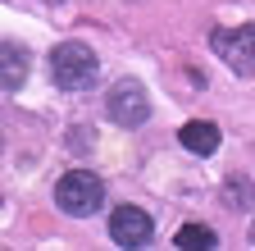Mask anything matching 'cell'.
Segmentation results:
<instances>
[{
    "label": "cell",
    "instance_id": "1",
    "mask_svg": "<svg viewBox=\"0 0 255 251\" xmlns=\"http://www.w3.org/2000/svg\"><path fill=\"white\" fill-rule=\"evenodd\" d=\"M96 73H101V59H96L91 46H82V41H64V46H55V55H50V82H55V87H64V91H82V87L96 82Z\"/></svg>",
    "mask_w": 255,
    "mask_h": 251
},
{
    "label": "cell",
    "instance_id": "2",
    "mask_svg": "<svg viewBox=\"0 0 255 251\" xmlns=\"http://www.w3.org/2000/svg\"><path fill=\"white\" fill-rule=\"evenodd\" d=\"M55 201H59V210H69V215H96L105 206V183L96 178L91 169H69L55 183Z\"/></svg>",
    "mask_w": 255,
    "mask_h": 251
},
{
    "label": "cell",
    "instance_id": "3",
    "mask_svg": "<svg viewBox=\"0 0 255 251\" xmlns=\"http://www.w3.org/2000/svg\"><path fill=\"white\" fill-rule=\"evenodd\" d=\"M110 119L114 123H123V128H141L146 123V114H150V101H146V87L141 82H132V78H123V82H114V91H110Z\"/></svg>",
    "mask_w": 255,
    "mask_h": 251
},
{
    "label": "cell",
    "instance_id": "4",
    "mask_svg": "<svg viewBox=\"0 0 255 251\" xmlns=\"http://www.w3.org/2000/svg\"><path fill=\"white\" fill-rule=\"evenodd\" d=\"M214 41V50L228 59L233 69H255V23H246V27H219V32L210 37Z\"/></svg>",
    "mask_w": 255,
    "mask_h": 251
},
{
    "label": "cell",
    "instance_id": "5",
    "mask_svg": "<svg viewBox=\"0 0 255 251\" xmlns=\"http://www.w3.org/2000/svg\"><path fill=\"white\" fill-rule=\"evenodd\" d=\"M110 238L119 247H146L155 238V224H150V215L141 206H119L110 215Z\"/></svg>",
    "mask_w": 255,
    "mask_h": 251
},
{
    "label": "cell",
    "instance_id": "6",
    "mask_svg": "<svg viewBox=\"0 0 255 251\" xmlns=\"http://www.w3.org/2000/svg\"><path fill=\"white\" fill-rule=\"evenodd\" d=\"M178 142H182L191 155H214V151H219V128H214V123H182Z\"/></svg>",
    "mask_w": 255,
    "mask_h": 251
},
{
    "label": "cell",
    "instance_id": "7",
    "mask_svg": "<svg viewBox=\"0 0 255 251\" xmlns=\"http://www.w3.org/2000/svg\"><path fill=\"white\" fill-rule=\"evenodd\" d=\"M27 78V55L18 46H0V87H18Z\"/></svg>",
    "mask_w": 255,
    "mask_h": 251
},
{
    "label": "cell",
    "instance_id": "8",
    "mask_svg": "<svg viewBox=\"0 0 255 251\" xmlns=\"http://www.w3.org/2000/svg\"><path fill=\"white\" fill-rule=\"evenodd\" d=\"M173 242H178L182 251H196V247H205V251H210V247H214L219 238H214V229H205V224H187V229H182V233H178Z\"/></svg>",
    "mask_w": 255,
    "mask_h": 251
}]
</instances>
